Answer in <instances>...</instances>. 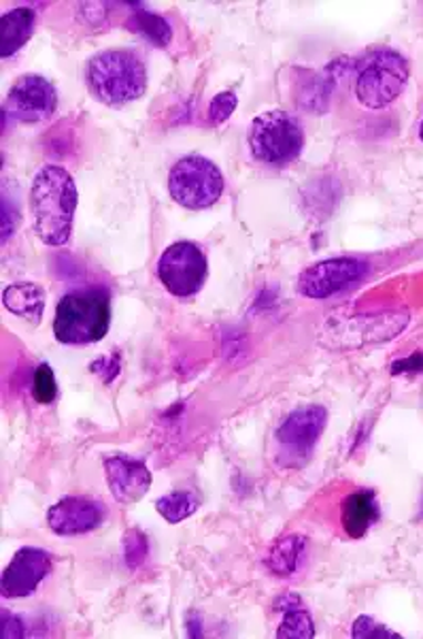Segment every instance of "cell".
<instances>
[{
  "instance_id": "5bb4252c",
  "label": "cell",
  "mask_w": 423,
  "mask_h": 639,
  "mask_svg": "<svg viewBox=\"0 0 423 639\" xmlns=\"http://www.w3.org/2000/svg\"><path fill=\"white\" fill-rule=\"evenodd\" d=\"M105 516V506L90 497H64L50 507L48 525L55 535L75 537L99 529Z\"/></svg>"
},
{
  "instance_id": "44dd1931",
  "label": "cell",
  "mask_w": 423,
  "mask_h": 639,
  "mask_svg": "<svg viewBox=\"0 0 423 639\" xmlns=\"http://www.w3.org/2000/svg\"><path fill=\"white\" fill-rule=\"evenodd\" d=\"M131 28H133V32L143 34L147 41H152L158 48H166L171 43V39H173L168 22L164 18L156 16V13H149V11H143V9L134 11L133 18H131Z\"/></svg>"
},
{
  "instance_id": "f1b7e54d",
  "label": "cell",
  "mask_w": 423,
  "mask_h": 639,
  "mask_svg": "<svg viewBox=\"0 0 423 639\" xmlns=\"http://www.w3.org/2000/svg\"><path fill=\"white\" fill-rule=\"evenodd\" d=\"M187 631H189V638H200V636H203V631H200V618H198V613H189V618H187Z\"/></svg>"
},
{
  "instance_id": "ac0fdd59",
  "label": "cell",
  "mask_w": 423,
  "mask_h": 639,
  "mask_svg": "<svg viewBox=\"0 0 423 639\" xmlns=\"http://www.w3.org/2000/svg\"><path fill=\"white\" fill-rule=\"evenodd\" d=\"M305 548H307V539L302 535H288V537H281L268 552V559H266V565L268 569L279 576V578H290L298 567H300V560H302V555H305Z\"/></svg>"
},
{
  "instance_id": "f546056e",
  "label": "cell",
  "mask_w": 423,
  "mask_h": 639,
  "mask_svg": "<svg viewBox=\"0 0 423 639\" xmlns=\"http://www.w3.org/2000/svg\"><path fill=\"white\" fill-rule=\"evenodd\" d=\"M420 136H422V141H423V120H422V129H420Z\"/></svg>"
},
{
  "instance_id": "9c48e42d",
  "label": "cell",
  "mask_w": 423,
  "mask_h": 639,
  "mask_svg": "<svg viewBox=\"0 0 423 639\" xmlns=\"http://www.w3.org/2000/svg\"><path fill=\"white\" fill-rule=\"evenodd\" d=\"M158 277L168 293L192 296L207 282V256L196 243L177 241L159 256Z\"/></svg>"
},
{
  "instance_id": "30bf717a",
  "label": "cell",
  "mask_w": 423,
  "mask_h": 639,
  "mask_svg": "<svg viewBox=\"0 0 423 639\" xmlns=\"http://www.w3.org/2000/svg\"><path fill=\"white\" fill-rule=\"evenodd\" d=\"M369 265L358 258H330L305 268L298 277V291L309 298H328L364 280Z\"/></svg>"
},
{
  "instance_id": "4316f807",
  "label": "cell",
  "mask_w": 423,
  "mask_h": 639,
  "mask_svg": "<svg viewBox=\"0 0 423 639\" xmlns=\"http://www.w3.org/2000/svg\"><path fill=\"white\" fill-rule=\"evenodd\" d=\"M20 224V213L7 199H2V220H0V233H2V243L9 240Z\"/></svg>"
},
{
  "instance_id": "484cf974",
  "label": "cell",
  "mask_w": 423,
  "mask_h": 639,
  "mask_svg": "<svg viewBox=\"0 0 423 639\" xmlns=\"http://www.w3.org/2000/svg\"><path fill=\"white\" fill-rule=\"evenodd\" d=\"M24 622L20 618H16L13 613L2 610L0 613V638L2 639H20L24 638Z\"/></svg>"
},
{
  "instance_id": "7c38bea8",
  "label": "cell",
  "mask_w": 423,
  "mask_h": 639,
  "mask_svg": "<svg viewBox=\"0 0 423 639\" xmlns=\"http://www.w3.org/2000/svg\"><path fill=\"white\" fill-rule=\"evenodd\" d=\"M105 474L113 499L122 506H133L141 501L152 488V471L147 465L126 454L106 456Z\"/></svg>"
},
{
  "instance_id": "d4e9b609",
  "label": "cell",
  "mask_w": 423,
  "mask_h": 639,
  "mask_svg": "<svg viewBox=\"0 0 423 639\" xmlns=\"http://www.w3.org/2000/svg\"><path fill=\"white\" fill-rule=\"evenodd\" d=\"M238 99L235 92H221V94H217L215 99L212 101V105H209V120H212V124H221V122H226L230 115H233V111L237 109Z\"/></svg>"
},
{
  "instance_id": "ffe728a7",
  "label": "cell",
  "mask_w": 423,
  "mask_h": 639,
  "mask_svg": "<svg viewBox=\"0 0 423 639\" xmlns=\"http://www.w3.org/2000/svg\"><path fill=\"white\" fill-rule=\"evenodd\" d=\"M200 507V497L192 490H177L171 495H164L156 501V509L159 516L168 523V525H179L182 520L189 518L192 514H196V509Z\"/></svg>"
},
{
  "instance_id": "e0dca14e",
  "label": "cell",
  "mask_w": 423,
  "mask_h": 639,
  "mask_svg": "<svg viewBox=\"0 0 423 639\" xmlns=\"http://www.w3.org/2000/svg\"><path fill=\"white\" fill-rule=\"evenodd\" d=\"M2 303L11 314H16L27 322H32V324H39V320L43 316V310H45V293L37 284L22 282V284H13L4 291Z\"/></svg>"
},
{
  "instance_id": "83f0119b",
  "label": "cell",
  "mask_w": 423,
  "mask_h": 639,
  "mask_svg": "<svg viewBox=\"0 0 423 639\" xmlns=\"http://www.w3.org/2000/svg\"><path fill=\"white\" fill-rule=\"evenodd\" d=\"M392 372L396 373H420L423 372V354H413L411 358L404 361H396L392 365Z\"/></svg>"
},
{
  "instance_id": "7a4b0ae2",
  "label": "cell",
  "mask_w": 423,
  "mask_h": 639,
  "mask_svg": "<svg viewBox=\"0 0 423 639\" xmlns=\"http://www.w3.org/2000/svg\"><path fill=\"white\" fill-rule=\"evenodd\" d=\"M90 92L109 106L133 103L145 94L147 71L143 60L128 50L96 53L85 69Z\"/></svg>"
},
{
  "instance_id": "3957f363",
  "label": "cell",
  "mask_w": 423,
  "mask_h": 639,
  "mask_svg": "<svg viewBox=\"0 0 423 639\" xmlns=\"http://www.w3.org/2000/svg\"><path fill=\"white\" fill-rule=\"evenodd\" d=\"M111 326V296L103 288L71 293L60 298L53 333L60 344H96Z\"/></svg>"
},
{
  "instance_id": "4fadbf2b",
  "label": "cell",
  "mask_w": 423,
  "mask_h": 639,
  "mask_svg": "<svg viewBox=\"0 0 423 639\" xmlns=\"http://www.w3.org/2000/svg\"><path fill=\"white\" fill-rule=\"evenodd\" d=\"M50 569H52L50 552L41 548H22L16 552V557L4 569L0 590L7 599L28 597L43 582Z\"/></svg>"
},
{
  "instance_id": "5b68a950",
  "label": "cell",
  "mask_w": 423,
  "mask_h": 639,
  "mask_svg": "<svg viewBox=\"0 0 423 639\" xmlns=\"http://www.w3.org/2000/svg\"><path fill=\"white\" fill-rule=\"evenodd\" d=\"M305 148V133L296 118L286 111H266L249 129V150L258 162L283 166L298 159Z\"/></svg>"
},
{
  "instance_id": "2e32d148",
  "label": "cell",
  "mask_w": 423,
  "mask_h": 639,
  "mask_svg": "<svg viewBox=\"0 0 423 639\" xmlns=\"http://www.w3.org/2000/svg\"><path fill=\"white\" fill-rule=\"evenodd\" d=\"M34 11L20 7L0 18V55L9 58L18 52L22 45H27L28 39L34 30Z\"/></svg>"
},
{
  "instance_id": "ba28073f",
  "label": "cell",
  "mask_w": 423,
  "mask_h": 639,
  "mask_svg": "<svg viewBox=\"0 0 423 639\" xmlns=\"http://www.w3.org/2000/svg\"><path fill=\"white\" fill-rule=\"evenodd\" d=\"M328 423V412L321 405H305L291 412L277 430V458L279 465L298 469L318 446V439Z\"/></svg>"
},
{
  "instance_id": "cb8c5ba5",
  "label": "cell",
  "mask_w": 423,
  "mask_h": 639,
  "mask_svg": "<svg viewBox=\"0 0 423 639\" xmlns=\"http://www.w3.org/2000/svg\"><path fill=\"white\" fill-rule=\"evenodd\" d=\"M351 636L355 639H400L396 631L379 625L376 620H372L371 616H360L353 622Z\"/></svg>"
},
{
  "instance_id": "8fae6325",
  "label": "cell",
  "mask_w": 423,
  "mask_h": 639,
  "mask_svg": "<svg viewBox=\"0 0 423 639\" xmlns=\"http://www.w3.org/2000/svg\"><path fill=\"white\" fill-rule=\"evenodd\" d=\"M58 106V92L53 83L41 75H24L16 81L4 101V115L18 122H43Z\"/></svg>"
},
{
  "instance_id": "d6986e66",
  "label": "cell",
  "mask_w": 423,
  "mask_h": 639,
  "mask_svg": "<svg viewBox=\"0 0 423 639\" xmlns=\"http://www.w3.org/2000/svg\"><path fill=\"white\" fill-rule=\"evenodd\" d=\"M277 610H283L286 616L279 625L277 638L279 639H313L316 638V625L309 612L300 606L298 597H283L275 606Z\"/></svg>"
},
{
  "instance_id": "603a6c76",
  "label": "cell",
  "mask_w": 423,
  "mask_h": 639,
  "mask_svg": "<svg viewBox=\"0 0 423 639\" xmlns=\"http://www.w3.org/2000/svg\"><path fill=\"white\" fill-rule=\"evenodd\" d=\"M32 395L34 399L43 405H50L55 395H58V384H55V375L50 365H39V369L34 372V379H32Z\"/></svg>"
},
{
  "instance_id": "8992f818",
  "label": "cell",
  "mask_w": 423,
  "mask_h": 639,
  "mask_svg": "<svg viewBox=\"0 0 423 639\" xmlns=\"http://www.w3.org/2000/svg\"><path fill=\"white\" fill-rule=\"evenodd\" d=\"M409 81V64L398 52L376 50L360 67L355 97L369 109H381L396 101Z\"/></svg>"
},
{
  "instance_id": "6da1fadb",
  "label": "cell",
  "mask_w": 423,
  "mask_h": 639,
  "mask_svg": "<svg viewBox=\"0 0 423 639\" xmlns=\"http://www.w3.org/2000/svg\"><path fill=\"white\" fill-rule=\"evenodd\" d=\"M78 201L80 194L73 175L55 164L43 166L30 186V212L39 240L52 247L71 240Z\"/></svg>"
},
{
  "instance_id": "7402d4cb",
  "label": "cell",
  "mask_w": 423,
  "mask_h": 639,
  "mask_svg": "<svg viewBox=\"0 0 423 639\" xmlns=\"http://www.w3.org/2000/svg\"><path fill=\"white\" fill-rule=\"evenodd\" d=\"M124 557L128 569H138L149 557V539L141 529H131L124 535Z\"/></svg>"
},
{
  "instance_id": "9a60e30c",
  "label": "cell",
  "mask_w": 423,
  "mask_h": 639,
  "mask_svg": "<svg viewBox=\"0 0 423 639\" xmlns=\"http://www.w3.org/2000/svg\"><path fill=\"white\" fill-rule=\"evenodd\" d=\"M376 520H379V504L372 490H358L344 499L341 525L351 539L364 537Z\"/></svg>"
},
{
  "instance_id": "277c9868",
  "label": "cell",
  "mask_w": 423,
  "mask_h": 639,
  "mask_svg": "<svg viewBox=\"0 0 423 639\" xmlns=\"http://www.w3.org/2000/svg\"><path fill=\"white\" fill-rule=\"evenodd\" d=\"M409 324V314L402 310L381 314H360L351 318L328 320L319 344L330 349H358L394 339Z\"/></svg>"
},
{
  "instance_id": "52a82bcc",
  "label": "cell",
  "mask_w": 423,
  "mask_h": 639,
  "mask_svg": "<svg viewBox=\"0 0 423 639\" xmlns=\"http://www.w3.org/2000/svg\"><path fill=\"white\" fill-rule=\"evenodd\" d=\"M168 192L187 210H207L224 194V175L212 160L186 156L173 166Z\"/></svg>"
}]
</instances>
